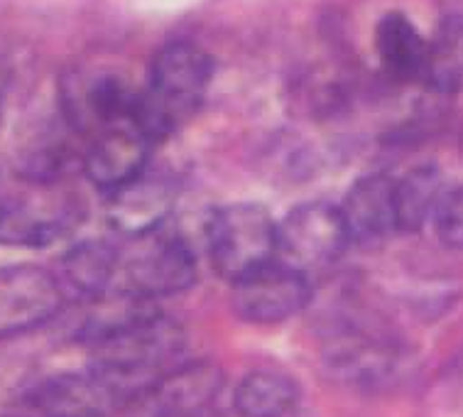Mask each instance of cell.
Wrapping results in <instances>:
<instances>
[{
  "label": "cell",
  "instance_id": "3",
  "mask_svg": "<svg viewBox=\"0 0 463 417\" xmlns=\"http://www.w3.org/2000/svg\"><path fill=\"white\" fill-rule=\"evenodd\" d=\"M194 282V251L177 229H169L167 222L128 236L126 246H120L116 282L120 295L152 302L186 292Z\"/></svg>",
  "mask_w": 463,
  "mask_h": 417
},
{
  "label": "cell",
  "instance_id": "8",
  "mask_svg": "<svg viewBox=\"0 0 463 417\" xmlns=\"http://www.w3.org/2000/svg\"><path fill=\"white\" fill-rule=\"evenodd\" d=\"M351 246L341 209L326 202H309L292 209L278 223V261L297 273L324 270Z\"/></svg>",
  "mask_w": 463,
  "mask_h": 417
},
{
  "label": "cell",
  "instance_id": "16",
  "mask_svg": "<svg viewBox=\"0 0 463 417\" xmlns=\"http://www.w3.org/2000/svg\"><path fill=\"white\" fill-rule=\"evenodd\" d=\"M299 403V385L282 371H250L233 393L238 417H287Z\"/></svg>",
  "mask_w": 463,
  "mask_h": 417
},
{
  "label": "cell",
  "instance_id": "18",
  "mask_svg": "<svg viewBox=\"0 0 463 417\" xmlns=\"http://www.w3.org/2000/svg\"><path fill=\"white\" fill-rule=\"evenodd\" d=\"M424 81L441 94L463 89V17H449L430 43V67Z\"/></svg>",
  "mask_w": 463,
  "mask_h": 417
},
{
  "label": "cell",
  "instance_id": "11",
  "mask_svg": "<svg viewBox=\"0 0 463 417\" xmlns=\"http://www.w3.org/2000/svg\"><path fill=\"white\" fill-rule=\"evenodd\" d=\"M152 140L137 123H126L89 137L81 157L86 177L109 194L130 187L145 175Z\"/></svg>",
  "mask_w": 463,
  "mask_h": 417
},
{
  "label": "cell",
  "instance_id": "2",
  "mask_svg": "<svg viewBox=\"0 0 463 417\" xmlns=\"http://www.w3.org/2000/svg\"><path fill=\"white\" fill-rule=\"evenodd\" d=\"M213 77V62L194 43L165 44L152 60L150 77L137 99L135 123L152 143H160L192 118Z\"/></svg>",
  "mask_w": 463,
  "mask_h": 417
},
{
  "label": "cell",
  "instance_id": "13",
  "mask_svg": "<svg viewBox=\"0 0 463 417\" xmlns=\"http://www.w3.org/2000/svg\"><path fill=\"white\" fill-rule=\"evenodd\" d=\"M338 209L351 243L371 246L388 239L392 231H397L395 179L388 175H365L348 189Z\"/></svg>",
  "mask_w": 463,
  "mask_h": 417
},
{
  "label": "cell",
  "instance_id": "4",
  "mask_svg": "<svg viewBox=\"0 0 463 417\" xmlns=\"http://www.w3.org/2000/svg\"><path fill=\"white\" fill-rule=\"evenodd\" d=\"M213 270L231 285L278 261V223L260 204H228L206 226Z\"/></svg>",
  "mask_w": 463,
  "mask_h": 417
},
{
  "label": "cell",
  "instance_id": "9",
  "mask_svg": "<svg viewBox=\"0 0 463 417\" xmlns=\"http://www.w3.org/2000/svg\"><path fill=\"white\" fill-rule=\"evenodd\" d=\"M64 298L60 278L40 265L0 268V339L33 332L54 319Z\"/></svg>",
  "mask_w": 463,
  "mask_h": 417
},
{
  "label": "cell",
  "instance_id": "19",
  "mask_svg": "<svg viewBox=\"0 0 463 417\" xmlns=\"http://www.w3.org/2000/svg\"><path fill=\"white\" fill-rule=\"evenodd\" d=\"M434 229H437L439 241L449 251L463 253V187L449 189L434 216Z\"/></svg>",
  "mask_w": 463,
  "mask_h": 417
},
{
  "label": "cell",
  "instance_id": "1",
  "mask_svg": "<svg viewBox=\"0 0 463 417\" xmlns=\"http://www.w3.org/2000/svg\"><path fill=\"white\" fill-rule=\"evenodd\" d=\"M184 344V329L147 305L91 341L89 368L130 405L145 401L165 375L182 366Z\"/></svg>",
  "mask_w": 463,
  "mask_h": 417
},
{
  "label": "cell",
  "instance_id": "14",
  "mask_svg": "<svg viewBox=\"0 0 463 417\" xmlns=\"http://www.w3.org/2000/svg\"><path fill=\"white\" fill-rule=\"evenodd\" d=\"M120 246L109 241H84L76 243L60 263V285L64 295H74L86 302L109 298L118 282Z\"/></svg>",
  "mask_w": 463,
  "mask_h": 417
},
{
  "label": "cell",
  "instance_id": "10",
  "mask_svg": "<svg viewBox=\"0 0 463 417\" xmlns=\"http://www.w3.org/2000/svg\"><path fill=\"white\" fill-rule=\"evenodd\" d=\"M309 278L275 261L258 273L248 275L245 280L236 282L231 305L243 322L272 327L299 315L309 305Z\"/></svg>",
  "mask_w": 463,
  "mask_h": 417
},
{
  "label": "cell",
  "instance_id": "6",
  "mask_svg": "<svg viewBox=\"0 0 463 417\" xmlns=\"http://www.w3.org/2000/svg\"><path fill=\"white\" fill-rule=\"evenodd\" d=\"M324 364L338 384L355 391H383L402 378L407 354L390 334L354 322L331 329Z\"/></svg>",
  "mask_w": 463,
  "mask_h": 417
},
{
  "label": "cell",
  "instance_id": "12",
  "mask_svg": "<svg viewBox=\"0 0 463 417\" xmlns=\"http://www.w3.org/2000/svg\"><path fill=\"white\" fill-rule=\"evenodd\" d=\"M128 403L96 371L61 374L30 391L33 417H110Z\"/></svg>",
  "mask_w": 463,
  "mask_h": 417
},
{
  "label": "cell",
  "instance_id": "15",
  "mask_svg": "<svg viewBox=\"0 0 463 417\" xmlns=\"http://www.w3.org/2000/svg\"><path fill=\"white\" fill-rule=\"evenodd\" d=\"M375 52L383 69L397 81H424L430 43L404 13H388L375 27Z\"/></svg>",
  "mask_w": 463,
  "mask_h": 417
},
{
  "label": "cell",
  "instance_id": "7",
  "mask_svg": "<svg viewBox=\"0 0 463 417\" xmlns=\"http://www.w3.org/2000/svg\"><path fill=\"white\" fill-rule=\"evenodd\" d=\"M137 99L140 91L110 69H76L61 79V113L69 126L86 137L135 123Z\"/></svg>",
  "mask_w": 463,
  "mask_h": 417
},
{
  "label": "cell",
  "instance_id": "5",
  "mask_svg": "<svg viewBox=\"0 0 463 417\" xmlns=\"http://www.w3.org/2000/svg\"><path fill=\"white\" fill-rule=\"evenodd\" d=\"M84 219L81 199L57 182H33L30 189L0 202V243L44 248L64 239Z\"/></svg>",
  "mask_w": 463,
  "mask_h": 417
},
{
  "label": "cell",
  "instance_id": "17",
  "mask_svg": "<svg viewBox=\"0 0 463 417\" xmlns=\"http://www.w3.org/2000/svg\"><path fill=\"white\" fill-rule=\"evenodd\" d=\"M447 194L441 172L431 165L414 167L404 177L395 179L397 231L414 233L434 222L441 199Z\"/></svg>",
  "mask_w": 463,
  "mask_h": 417
}]
</instances>
